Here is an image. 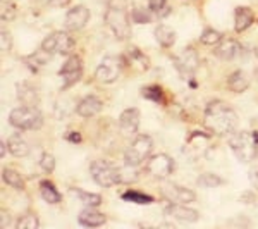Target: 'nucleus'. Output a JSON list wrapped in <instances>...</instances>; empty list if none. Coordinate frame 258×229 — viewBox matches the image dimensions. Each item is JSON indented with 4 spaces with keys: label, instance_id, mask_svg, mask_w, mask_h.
I'll use <instances>...</instances> for the list:
<instances>
[{
    "label": "nucleus",
    "instance_id": "obj_11",
    "mask_svg": "<svg viewBox=\"0 0 258 229\" xmlns=\"http://www.w3.org/2000/svg\"><path fill=\"white\" fill-rule=\"evenodd\" d=\"M83 74V61L80 55H69L68 61L62 64L59 71V76L62 78V90H68L74 83L80 81Z\"/></svg>",
    "mask_w": 258,
    "mask_h": 229
},
{
    "label": "nucleus",
    "instance_id": "obj_41",
    "mask_svg": "<svg viewBox=\"0 0 258 229\" xmlns=\"http://www.w3.org/2000/svg\"><path fill=\"white\" fill-rule=\"evenodd\" d=\"M71 0H48V6L50 7H66Z\"/></svg>",
    "mask_w": 258,
    "mask_h": 229
},
{
    "label": "nucleus",
    "instance_id": "obj_5",
    "mask_svg": "<svg viewBox=\"0 0 258 229\" xmlns=\"http://www.w3.org/2000/svg\"><path fill=\"white\" fill-rule=\"evenodd\" d=\"M153 148V140L148 135H136L131 145L124 152V164L126 167H140L145 160L150 159Z\"/></svg>",
    "mask_w": 258,
    "mask_h": 229
},
{
    "label": "nucleus",
    "instance_id": "obj_23",
    "mask_svg": "<svg viewBox=\"0 0 258 229\" xmlns=\"http://www.w3.org/2000/svg\"><path fill=\"white\" fill-rule=\"evenodd\" d=\"M155 40L159 41L164 48H170L176 43V31L169 28L167 24H159L155 28Z\"/></svg>",
    "mask_w": 258,
    "mask_h": 229
},
{
    "label": "nucleus",
    "instance_id": "obj_14",
    "mask_svg": "<svg viewBox=\"0 0 258 229\" xmlns=\"http://www.w3.org/2000/svg\"><path fill=\"white\" fill-rule=\"evenodd\" d=\"M164 214L169 217L181 220V222H197L200 219V212L191 209L186 203H172L169 202V205L164 209Z\"/></svg>",
    "mask_w": 258,
    "mask_h": 229
},
{
    "label": "nucleus",
    "instance_id": "obj_33",
    "mask_svg": "<svg viewBox=\"0 0 258 229\" xmlns=\"http://www.w3.org/2000/svg\"><path fill=\"white\" fill-rule=\"evenodd\" d=\"M141 97L153 100V102H162V90L160 86H147L141 90Z\"/></svg>",
    "mask_w": 258,
    "mask_h": 229
},
{
    "label": "nucleus",
    "instance_id": "obj_44",
    "mask_svg": "<svg viewBox=\"0 0 258 229\" xmlns=\"http://www.w3.org/2000/svg\"><path fill=\"white\" fill-rule=\"evenodd\" d=\"M256 159H258V157H256Z\"/></svg>",
    "mask_w": 258,
    "mask_h": 229
},
{
    "label": "nucleus",
    "instance_id": "obj_39",
    "mask_svg": "<svg viewBox=\"0 0 258 229\" xmlns=\"http://www.w3.org/2000/svg\"><path fill=\"white\" fill-rule=\"evenodd\" d=\"M249 181H251L253 185H255L256 188H258V162L255 164V167H251V170H249Z\"/></svg>",
    "mask_w": 258,
    "mask_h": 229
},
{
    "label": "nucleus",
    "instance_id": "obj_26",
    "mask_svg": "<svg viewBox=\"0 0 258 229\" xmlns=\"http://www.w3.org/2000/svg\"><path fill=\"white\" fill-rule=\"evenodd\" d=\"M2 180L7 183L9 186H12L14 190H24V180L21 178V174L14 169H4L2 173Z\"/></svg>",
    "mask_w": 258,
    "mask_h": 229
},
{
    "label": "nucleus",
    "instance_id": "obj_8",
    "mask_svg": "<svg viewBox=\"0 0 258 229\" xmlns=\"http://www.w3.org/2000/svg\"><path fill=\"white\" fill-rule=\"evenodd\" d=\"M122 68H124L122 57L107 55V57H103L102 62L98 64L97 71H95V78H97V81L103 83V85H110V83L119 80L120 73H122Z\"/></svg>",
    "mask_w": 258,
    "mask_h": 229
},
{
    "label": "nucleus",
    "instance_id": "obj_30",
    "mask_svg": "<svg viewBox=\"0 0 258 229\" xmlns=\"http://www.w3.org/2000/svg\"><path fill=\"white\" fill-rule=\"evenodd\" d=\"M222 40H224L222 33L214 30V28H207V30L202 33V36H200V41H202L203 45H209V47H217Z\"/></svg>",
    "mask_w": 258,
    "mask_h": 229
},
{
    "label": "nucleus",
    "instance_id": "obj_2",
    "mask_svg": "<svg viewBox=\"0 0 258 229\" xmlns=\"http://www.w3.org/2000/svg\"><path fill=\"white\" fill-rule=\"evenodd\" d=\"M105 24L117 40H127L131 36V19L127 7L122 0H110L105 11Z\"/></svg>",
    "mask_w": 258,
    "mask_h": 229
},
{
    "label": "nucleus",
    "instance_id": "obj_31",
    "mask_svg": "<svg viewBox=\"0 0 258 229\" xmlns=\"http://www.w3.org/2000/svg\"><path fill=\"white\" fill-rule=\"evenodd\" d=\"M38 226H40V220L35 214H24L16 222V227L18 229H38Z\"/></svg>",
    "mask_w": 258,
    "mask_h": 229
},
{
    "label": "nucleus",
    "instance_id": "obj_21",
    "mask_svg": "<svg viewBox=\"0 0 258 229\" xmlns=\"http://www.w3.org/2000/svg\"><path fill=\"white\" fill-rule=\"evenodd\" d=\"M7 147H9V152L14 157H26L28 153H30V150H31L30 143H28V141L24 140L19 133L9 136V140H7Z\"/></svg>",
    "mask_w": 258,
    "mask_h": 229
},
{
    "label": "nucleus",
    "instance_id": "obj_29",
    "mask_svg": "<svg viewBox=\"0 0 258 229\" xmlns=\"http://www.w3.org/2000/svg\"><path fill=\"white\" fill-rule=\"evenodd\" d=\"M74 195H78L80 202L85 203L86 207H98L102 203V197L98 193H88V191H83V190H78V188H73L71 190Z\"/></svg>",
    "mask_w": 258,
    "mask_h": 229
},
{
    "label": "nucleus",
    "instance_id": "obj_9",
    "mask_svg": "<svg viewBox=\"0 0 258 229\" xmlns=\"http://www.w3.org/2000/svg\"><path fill=\"white\" fill-rule=\"evenodd\" d=\"M145 170L155 180L165 181L174 173V159L169 157L167 153H157V155H152L147 160Z\"/></svg>",
    "mask_w": 258,
    "mask_h": 229
},
{
    "label": "nucleus",
    "instance_id": "obj_43",
    "mask_svg": "<svg viewBox=\"0 0 258 229\" xmlns=\"http://www.w3.org/2000/svg\"><path fill=\"white\" fill-rule=\"evenodd\" d=\"M36 4H43V6H48V0H33Z\"/></svg>",
    "mask_w": 258,
    "mask_h": 229
},
{
    "label": "nucleus",
    "instance_id": "obj_37",
    "mask_svg": "<svg viewBox=\"0 0 258 229\" xmlns=\"http://www.w3.org/2000/svg\"><path fill=\"white\" fill-rule=\"evenodd\" d=\"M11 47H12L11 33L9 31H2V33H0V48H2V52H9Z\"/></svg>",
    "mask_w": 258,
    "mask_h": 229
},
{
    "label": "nucleus",
    "instance_id": "obj_24",
    "mask_svg": "<svg viewBox=\"0 0 258 229\" xmlns=\"http://www.w3.org/2000/svg\"><path fill=\"white\" fill-rule=\"evenodd\" d=\"M40 193H41V198H43L47 203H52V205H55V203H59L62 200L60 193L57 191V188L50 181L40 183Z\"/></svg>",
    "mask_w": 258,
    "mask_h": 229
},
{
    "label": "nucleus",
    "instance_id": "obj_36",
    "mask_svg": "<svg viewBox=\"0 0 258 229\" xmlns=\"http://www.w3.org/2000/svg\"><path fill=\"white\" fill-rule=\"evenodd\" d=\"M0 16H2V21H11L14 19L16 16V6L12 2H9V0H4L2 2V12H0Z\"/></svg>",
    "mask_w": 258,
    "mask_h": 229
},
{
    "label": "nucleus",
    "instance_id": "obj_28",
    "mask_svg": "<svg viewBox=\"0 0 258 229\" xmlns=\"http://www.w3.org/2000/svg\"><path fill=\"white\" fill-rule=\"evenodd\" d=\"M122 200H126V202H133V203H138V205H150V203L155 202V198H153V197L145 195V193H140V191H135V190L126 191V193L122 195Z\"/></svg>",
    "mask_w": 258,
    "mask_h": 229
},
{
    "label": "nucleus",
    "instance_id": "obj_27",
    "mask_svg": "<svg viewBox=\"0 0 258 229\" xmlns=\"http://www.w3.org/2000/svg\"><path fill=\"white\" fill-rule=\"evenodd\" d=\"M197 185L202 186V188H217V186L224 185V180L219 176V174L214 173H203L202 176L197 180Z\"/></svg>",
    "mask_w": 258,
    "mask_h": 229
},
{
    "label": "nucleus",
    "instance_id": "obj_32",
    "mask_svg": "<svg viewBox=\"0 0 258 229\" xmlns=\"http://www.w3.org/2000/svg\"><path fill=\"white\" fill-rule=\"evenodd\" d=\"M129 59H131V62L140 71H147L148 69V57L143 55V53H141L138 48H131V50H129Z\"/></svg>",
    "mask_w": 258,
    "mask_h": 229
},
{
    "label": "nucleus",
    "instance_id": "obj_17",
    "mask_svg": "<svg viewBox=\"0 0 258 229\" xmlns=\"http://www.w3.org/2000/svg\"><path fill=\"white\" fill-rule=\"evenodd\" d=\"M102 107H103L102 100L98 97H95V95H88V97L80 100V103H78V107H76V114L80 116V118L90 119V118H93V116H97L98 112L102 110Z\"/></svg>",
    "mask_w": 258,
    "mask_h": 229
},
{
    "label": "nucleus",
    "instance_id": "obj_34",
    "mask_svg": "<svg viewBox=\"0 0 258 229\" xmlns=\"http://www.w3.org/2000/svg\"><path fill=\"white\" fill-rule=\"evenodd\" d=\"M150 12H152V9L148 7V11L141 9V7H136V9H133V21L138 24H145V23H150Z\"/></svg>",
    "mask_w": 258,
    "mask_h": 229
},
{
    "label": "nucleus",
    "instance_id": "obj_7",
    "mask_svg": "<svg viewBox=\"0 0 258 229\" xmlns=\"http://www.w3.org/2000/svg\"><path fill=\"white\" fill-rule=\"evenodd\" d=\"M41 48L52 55H73L74 40L68 31H53L41 41Z\"/></svg>",
    "mask_w": 258,
    "mask_h": 229
},
{
    "label": "nucleus",
    "instance_id": "obj_38",
    "mask_svg": "<svg viewBox=\"0 0 258 229\" xmlns=\"http://www.w3.org/2000/svg\"><path fill=\"white\" fill-rule=\"evenodd\" d=\"M167 0H148V7L152 9V12H160L165 7Z\"/></svg>",
    "mask_w": 258,
    "mask_h": 229
},
{
    "label": "nucleus",
    "instance_id": "obj_10",
    "mask_svg": "<svg viewBox=\"0 0 258 229\" xmlns=\"http://www.w3.org/2000/svg\"><path fill=\"white\" fill-rule=\"evenodd\" d=\"M172 62H174V66H176L177 73L181 74L184 80H188V78H191L195 74V71L198 69L200 57L193 47H186L174 57Z\"/></svg>",
    "mask_w": 258,
    "mask_h": 229
},
{
    "label": "nucleus",
    "instance_id": "obj_25",
    "mask_svg": "<svg viewBox=\"0 0 258 229\" xmlns=\"http://www.w3.org/2000/svg\"><path fill=\"white\" fill-rule=\"evenodd\" d=\"M50 57H52V53H48L47 50L40 48V50H36L35 53H31L30 57H26V62L30 64L31 69L38 71L40 68H43V66L50 61Z\"/></svg>",
    "mask_w": 258,
    "mask_h": 229
},
{
    "label": "nucleus",
    "instance_id": "obj_1",
    "mask_svg": "<svg viewBox=\"0 0 258 229\" xmlns=\"http://www.w3.org/2000/svg\"><path fill=\"white\" fill-rule=\"evenodd\" d=\"M205 126L219 136L232 135L238 128V114L222 100H214L205 109Z\"/></svg>",
    "mask_w": 258,
    "mask_h": 229
},
{
    "label": "nucleus",
    "instance_id": "obj_12",
    "mask_svg": "<svg viewBox=\"0 0 258 229\" xmlns=\"http://www.w3.org/2000/svg\"><path fill=\"white\" fill-rule=\"evenodd\" d=\"M160 193L167 202L172 203H191L197 200V193L193 190L176 185V183H164L160 186Z\"/></svg>",
    "mask_w": 258,
    "mask_h": 229
},
{
    "label": "nucleus",
    "instance_id": "obj_19",
    "mask_svg": "<svg viewBox=\"0 0 258 229\" xmlns=\"http://www.w3.org/2000/svg\"><path fill=\"white\" fill-rule=\"evenodd\" d=\"M18 100L23 103V105L36 107L40 102V97H38V91H36L35 86L26 81H23V83H18Z\"/></svg>",
    "mask_w": 258,
    "mask_h": 229
},
{
    "label": "nucleus",
    "instance_id": "obj_40",
    "mask_svg": "<svg viewBox=\"0 0 258 229\" xmlns=\"http://www.w3.org/2000/svg\"><path fill=\"white\" fill-rule=\"evenodd\" d=\"M0 226H2L4 229L11 226V214H9V212L2 210V222H0Z\"/></svg>",
    "mask_w": 258,
    "mask_h": 229
},
{
    "label": "nucleus",
    "instance_id": "obj_15",
    "mask_svg": "<svg viewBox=\"0 0 258 229\" xmlns=\"http://www.w3.org/2000/svg\"><path fill=\"white\" fill-rule=\"evenodd\" d=\"M90 21V9L85 6H76L66 14V28L69 31H80Z\"/></svg>",
    "mask_w": 258,
    "mask_h": 229
},
{
    "label": "nucleus",
    "instance_id": "obj_35",
    "mask_svg": "<svg viewBox=\"0 0 258 229\" xmlns=\"http://www.w3.org/2000/svg\"><path fill=\"white\" fill-rule=\"evenodd\" d=\"M40 165L41 169L45 170V173H53V169H55V157L52 155V153L45 152L43 155H41V160H40Z\"/></svg>",
    "mask_w": 258,
    "mask_h": 229
},
{
    "label": "nucleus",
    "instance_id": "obj_4",
    "mask_svg": "<svg viewBox=\"0 0 258 229\" xmlns=\"http://www.w3.org/2000/svg\"><path fill=\"white\" fill-rule=\"evenodd\" d=\"M9 123L16 130L21 131H36L43 126V116L38 107H16L9 114Z\"/></svg>",
    "mask_w": 258,
    "mask_h": 229
},
{
    "label": "nucleus",
    "instance_id": "obj_13",
    "mask_svg": "<svg viewBox=\"0 0 258 229\" xmlns=\"http://www.w3.org/2000/svg\"><path fill=\"white\" fill-rule=\"evenodd\" d=\"M138 128H140V110L136 107H129V109L122 110V114L119 116V130L122 133V136L133 138L138 133Z\"/></svg>",
    "mask_w": 258,
    "mask_h": 229
},
{
    "label": "nucleus",
    "instance_id": "obj_6",
    "mask_svg": "<svg viewBox=\"0 0 258 229\" xmlns=\"http://www.w3.org/2000/svg\"><path fill=\"white\" fill-rule=\"evenodd\" d=\"M90 173L93 181L102 188H110V186L122 181L120 180V169L110 164L109 160H95L90 165Z\"/></svg>",
    "mask_w": 258,
    "mask_h": 229
},
{
    "label": "nucleus",
    "instance_id": "obj_42",
    "mask_svg": "<svg viewBox=\"0 0 258 229\" xmlns=\"http://www.w3.org/2000/svg\"><path fill=\"white\" fill-rule=\"evenodd\" d=\"M7 148H9V147H7V143H6V141H2V143H0V155H2V159L6 157V150Z\"/></svg>",
    "mask_w": 258,
    "mask_h": 229
},
{
    "label": "nucleus",
    "instance_id": "obj_18",
    "mask_svg": "<svg viewBox=\"0 0 258 229\" xmlns=\"http://www.w3.org/2000/svg\"><path fill=\"white\" fill-rule=\"evenodd\" d=\"M78 220H80V224L85 227H100L107 222V217H105V214L97 210V207H86V209H83L80 212Z\"/></svg>",
    "mask_w": 258,
    "mask_h": 229
},
{
    "label": "nucleus",
    "instance_id": "obj_20",
    "mask_svg": "<svg viewBox=\"0 0 258 229\" xmlns=\"http://www.w3.org/2000/svg\"><path fill=\"white\" fill-rule=\"evenodd\" d=\"M234 30L236 33H243L246 31L253 23H255V16H253L251 9L248 7H236L234 12Z\"/></svg>",
    "mask_w": 258,
    "mask_h": 229
},
{
    "label": "nucleus",
    "instance_id": "obj_16",
    "mask_svg": "<svg viewBox=\"0 0 258 229\" xmlns=\"http://www.w3.org/2000/svg\"><path fill=\"white\" fill-rule=\"evenodd\" d=\"M215 55L219 57V59L222 61H232L236 59V57L241 55V52H243V47H241V43L238 40H232V38H224L220 43L215 47Z\"/></svg>",
    "mask_w": 258,
    "mask_h": 229
},
{
    "label": "nucleus",
    "instance_id": "obj_22",
    "mask_svg": "<svg viewBox=\"0 0 258 229\" xmlns=\"http://www.w3.org/2000/svg\"><path fill=\"white\" fill-rule=\"evenodd\" d=\"M227 86L231 91L234 93H243L249 88V78L244 71H234V73L229 76L227 80Z\"/></svg>",
    "mask_w": 258,
    "mask_h": 229
},
{
    "label": "nucleus",
    "instance_id": "obj_3",
    "mask_svg": "<svg viewBox=\"0 0 258 229\" xmlns=\"http://www.w3.org/2000/svg\"><path fill=\"white\" fill-rule=\"evenodd\" d=\"M229 147L239 162L249 164L258 157V136L249 131H234L229 135Z\"/></svg>",
    "mask_w": 258,
    "mask_h": 229
}]
</instances>
